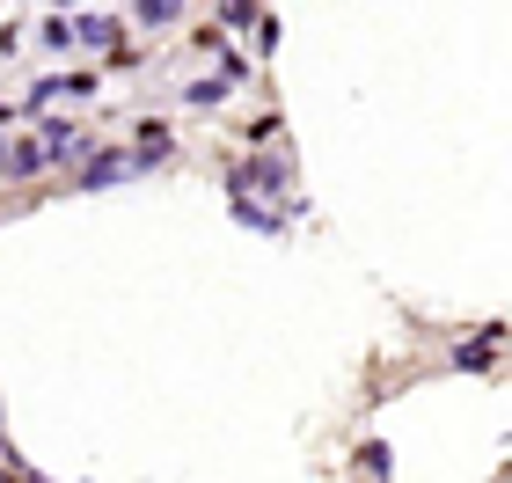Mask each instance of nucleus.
Instances as JSON below:
<instances>
[{"label":"nucleus","mask_w":512,"mask_h":483,"mask_svg":"<svg viewBox=\"0 0 512 483\" xmlns=\"http://www.w3.org/2000/svg\"><path fill=\"white\" fill-rule=\"evenodd\" d=\"M132 140H139V147H132V176H139V169H161V161H176V132L161 125V118H139Z\"/></svg>","instance_id":"nucleus-4"},{"label":"nucleus","mask_w":512,"mask_h":483,"mask_svg":"<svg viewBox=\"0 0 512 483\" xmlns=\"http://www.w3.org/2000/svg\"><path fill=\"white\" fill-rule=\"evenodd\" d=\"M8 147H15V132H0V183H8Z\"/></svg>","instance_id":"nucleus-16"},{"label":"nucleus","mask_w":512,"mask_h":483,"mask_svg":"<svg viewBox=\"0 0 512 483\" xmlns=\"http://www.w3.org/2000/svg\"><path fill=\"white\" fill-rule=\"evenodd\" d=\"M37 147H44L52 169H81L103 140H96V132H81V125H66V118H37Z\"/></svg>","instance_id":"nucleus-1"},{"label":"nucleus","mask_w":512,"mask_h":483,"mask_svg":"<svg viewBox=\"0 0 512 483\" xmlns=\"http://www.w3.org/2000/svg\"><path fill=\"white\" fill-rule=\"evenodd\" d=\"M256 52H278V15L264 8V22H256Z\"/></svg>","instance_id":"nucleus-14"},{"label":"nucleus","mask_w":512,"mask_h":483,"mask_svg":"<svg viewBox=\"0 0 512 483\" xmlns=\"http://www.w3.org/2000/svg\"><path fill=\"white\" fill-rule=\"evenodd\" d=\"M74 44H88V52H118V44H125V15H74Z\"/></svg>","instance_id":"nucleus-5"},{"label":"nucleus","mask_w":512,"mask_h":483,"mask_svg":"<svg viewBox=\"0 0 512 483\" xmlns=\"http://www.w3.org/2000/svg\"><path fill=\"white\" fill-rule=\"evenodd\" d=\"M0 483H52V476H37V469H15V462H0Z\"/></svg>","instance_id":"nucleus-15"},{"label":"nucleus","mask_w":512,"mask_h":483,"mask_svg":"<svg viewBox=\"0 0 512 483\" xmlns=\"http://www.w3.org/2000/svg\"><path fill=\"white\" fill-rule=\"evenodd\" d=\"M125 176H132V154H125V147H96V154L74 169L81 191H110V183H125Z\"/></svg>","instance_id":"nucleus-3"},{"label":"nucleus","mask_w":512,"mask_h":483,"mask_svg":"<svg viewBox=\"0 0 512 483\" xmlns=\"http://www.w3.org/2000/svg\"><path fill=\"white\" fill-rule=\"evenodd\" d=\"M59 96H74V103H88V96H96V74H59Z\"/></svg>","instance_id":"nucleus-13"},{"label":"nucleus","mask_w":512,"mask_h":483,"mask_svg":"<svg viewBox=\"0 0 512 483\" xmlns=\"http://www.w3.org/2000/svg\"><path fill=\"white\" fill-rule=\"evenodd\" d=\"M359 462L374 469V476H388V469H395V454H388V440H366V447H359Z\"/></svg>","instance_id":"nucleus-12"},{"label":"nucleus","mask_w":512,"mask_h":483,"mask_svg":"<svg viewBox=\"0 0 512 483\" xmlns=\"http://www.w3.org/2000/svg\"><path fill=\"white\" fill-rule=\"evenodd\" d=\"M227 213H235V227H249V235H264V242H278V235H286V213H278V205H256V198H227Z\"/></svg>","instance_id":"nucleus-6"},{"label":"nucleus","mask_w":512,"mask_h":483,"mask_svg":"<svg viewBox=\"0 0 512 483\" xmlns=\"http://www.w3.org/2000/svg\"><path fill=\"white\" fill-rule=\"evenodd\" d=\"M125 22H139V30H169V22H183V0H139Z\"/></svg>","instance_id":"nucleus-7"},{"label":"nucleus","mask_w":512,"mask_h":483,"mask_svg":"<svg viewBox=\"0 0 512 483\" xmlns=\"http://www.w3.org/2000/svg\"><path fill=\"white\" fill-rule=\"evenodd\" d=\"M227 96H235V88H227L220 74H205V81H191V88H183V103H191V110H220Z\"/></svg>","instance_id":"nucleus-8"},{"label":"nucleus","mask_w":512,"mask_h":483,"mask_svg":"<svg viewBox=\"0 0 512 483\" xmlns=\"http://www.w3.org/2000/svg\"><path fill=\"white\" fill-rule=\"evenodd\" d=\"M52 103H59V74H44V81L30 88V96H22V110H30V118H44Z\"/></svg>","instance_id":"nucleus-10"},{"label":"nucleus","mask_w":512,"mask_h":483,"mask_svg":"<svg viewBox=\"0 0 512 483\" xmlns=\"http://www.w3.org/2000/svg\"><path fill=\"white\" fill-rule=\"evenodd\" d=\"M37 37L52 44V52H66V44H74V15H44V22H37Z\"/></svg>","instance_id":"nucleus-9"},{"label":"nucleus","mask_w":512,"mask_h":483,"mask_svg":"<svg viewBox=\"0 0 512 483\" xmlns=\"http://www.w3.org/2000/svg\"><path fill=\"white\" fill-rule=\"evenodd\" d=\"M498 344H512V322H483L476 337H461L447 352V366L454 374H498Z\"/></svg>","instance_id":"nucleus-2"},{"label":"nucleus","mask_w":512,"mask_h":483,"mask_svg":"<svg viewBox=\"0 0 512 483\" xmlns=\"http://www.w3.org/2000/svg\"><path fill=\"white\" fill-rule=\"evenodd\" d=\"M264 8H213V30H256Z\"/></svg>","instance_id":"nucleus-11"}]
</instances>
